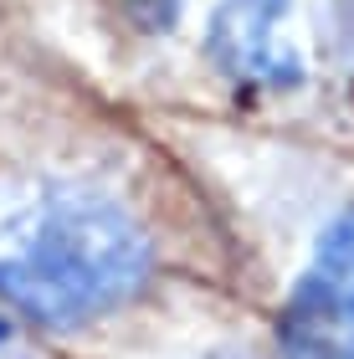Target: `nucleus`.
Segmentation results:
<instances>
[{"instance_id": "nucleus-1", "label": "nucleus", "mask_w": 354, "mask_h": 359, "mask_svg": "<svg viewBox=\"0 0 354 359\" xmlns=\"http://www.w3.org/2000/svg\"><path fill=\"white\" fill-rule=\"evenodd\" d=\"M149 252L114 201L77 185H0V298L46 323H83L139 287Z\"/></svg>"}, {"instance_id": "nucleus-2", "label": "nucleus", "mask_w": 354, "mask_h": 359, "mask_svg": "<svg viewBox=\"0 0 354 359\" xmlns=\"http://www.w3.org/2000/svg\"><path fill=\"white\" fill-rule=\"evenodd\" d=\"M287 359H354V216L318 241L282 318Z\"/></svg>"}, {"instance_id": "nucleus-4", "label": "nucleus", "mask_w": 354, "mask_h": 359, "mask_svg": "<svg viewBox=\"0 0 354 359\" xmlns=\"http://www.w3.org/2000/svg\"><path fill=\"white\" fill-rule=\"evenodd\" d=\"M0 344H6V318H0Z\"/></svg>"}, {"instance_id": "nucleus-3", "label": "nucleus", "mask_w": 354, "mask_h": 359, "mask_svg": "<svg viewBox=\"0 0 354 359\" xmlns=\"http://www.w3.org/2000/svg\"><path fill=\"white\" fill-rule=\"evenodd\" d=\"M287 11L293 0H226L211 21L205 52L226 77L252 88H298L303 83V57L287 41Z\"/></svg>"}]
</instances>
